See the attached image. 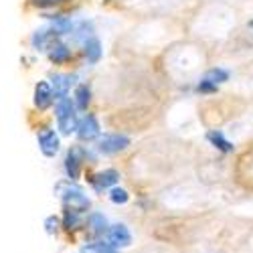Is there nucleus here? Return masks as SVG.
<instances>
[{"instance_id": "nucleus-27", "label": "nucleus", "mask_w": 253, "mask_h": 253, "mask_svg": "<svg viewBox=\"0 0 253 253\" xmlns=\"http://www.w3.org/2000/svg\"><path fill=\"white\" fill-rule=\"evenodd\" d=\"M103 2H112V0H103Z\"/></svg>"}, {"instance_id": "nucleus-12", "label": "nucleus", "mask_w": 253, "mask_h": 253, "mask_svg": "<svg viewBox=\"0 0 253 253\" xmlns=\"http://www.w3.org/2000/svg\"><path fill=\"white\" fill-rule=\"evenodd\" d=\"M207 140H209V144L213 146V148H217V150L223 152V154H231V152L235 150L233 142L227 140V136H225L221 130H209V132H207Z\"/></svg>"}, {"instance_id": "nucleus-15", "label": "nucleus", "mask_w": 253, "mask_h": 253, "mask_svg": "<svg viewBox=\"0 0 253 253\" xmlns=\"http://www.w3.org/2000/svg\"><path fill=\"white\" fill-rule=\"evenodd\" d=\"M49 59H51V63H55V65H63V63H67L71 59V49L67 45L55 41V43L49 47Z\"/></svg>"}, {"instance_id": "nucleus-19", "label": "nucleus", "mask_w": 253, "mask_h": 253, "mask_svg": "<svg viewBox=\"0 0 253 253\" xmlns=\"http://www.w3.org/2000/svg\"><path fill=\"white\" fill-rule=\"evenodd\" d=\"M83 225L81 221V213H77V211H71V209H65V215H63V223L61 227H65L67 231H75Z\"/></svg>"}, {"instance_id": "nucleus-1", "label": "nucleus", "mask_w": 253, "mask_h": 253, "mask_svg": "<svg viewBox=\"0 0 253 253\" xmlns=\"http://www.w3.org/2000/svg\"><path fill=\"white\" fill-rule=\"evenodd\" d=\"M55 118H57V128L61 130L63 136H71L77 130V108L69 97H61L55 103Z\"/></svg>"}, {"instance_id": "nucleus-26", "label": "nucleus", "mask_w": 253, "mask_h": 253, "mask_svg": "<svg viewBox=\"0 0 253 253\" xmlns=\"http://www.w3.org/2000/svg\"><path fill=\"white\" fill-rule=\"evenodd\" d=\"M247 25H249V29H253V20H249V23H247Z\"/></svg>"}, {"instance_id": "nucleus-8", "label": "nucleus", "mask_w": 253, "mask_h": 253, "mask_svg": "<svg viewBox=\"0 0 253 253\" xmlns=\"http://www.w3.org/2000/svg\"><path fill=\"white\" fill-rule=\"evenodd\" d=\"M89 182H91V186L95 188L97 193H101L103 188L116 186V184L120 182V172L116 170V168H105V170H101L99 174H95Z\"/></svg>"}, {"instance_id": "nucleus-9", "label": "nucleus", "mask_w": 253, "mask_h": 253, "mask_svg": "<svg viewBox=\"0 0 253 253\" xmlns=\"http://www.w3.org/2000/svg\"><path fill=\"white\" fill-rule=\"evenodd\" d=\"M75 83V75H63V73H55L51 77V89H53V97L61 99V97H67L71 85Z\"/></svg>"}, {"instance_id": "nucleus-3", "label": "nucleus", "mask_w": 253, "mask_h": 253, "mask_svg": "<svg viewBox=\"0 0 253 253\" xmlns=\"http://www.w3.org/2000/svg\"><path fill=\"white\" fill-rule=\"evenodd\" d=\"M130 144H132V140L126 134H103L97 142V152L103 156H112V154L124 152Z\"/></svg>"}, {"instance_id": "nucleus-25", "label": "nucleus", "mask_w": 253, "mask_h": 253, "mask_svg": "<svg viewBox=\"0 0 253 253\" xmlns=\"http://www.w3.org/2000/svg\"><path fill=\"white\" fill-rule=\"evenodd\" d=\"M31 2L39 8H47V6H55V4H61V2H67V0H31Z\"/></svg>"}, {"instance_id": "nucleus-21", "label": "nucleus", "mask_w": 253, "mask_h": 253, "mask_svg": "<svg viewBox=\"0 0 253 253\" xmlns=\"http://www.w3.org/2000/svg\"><path fill=\"white\" fill-rule=\"evenodd\" d=\"M229 77H231V73L227 69H223V67H213V69H209L205 73V79H209L211 83H215V85H221V83L229 81Z\"/></svg>"}, {"instance_id": "nucleus-4", "label": "nucleus", "mask_w": 253, "mask_h": 253, "mask_svg": "<svg viewBox=\"0 0 253 253\" xmlns=\"http://www.w3.org/2000/svg\"><path fill=\"white\" fill-rule=\"evenodd\" d=\"M105 241L110 245H114L116 249H126V247L132 245L134 237H132V231L124 223H114L108 227V231H105Z\"/></svg>"}, {"instance_id": "nucleus-5", "label": "nucleus", "mask_w": 253, "mask_h": 253, "mask_svg": "<svg viewBox=\"0 0 253 253\" xmlns=\"http://www.w3.org/2000/svg\"><path fill=\"white\" fill-rule=\"evenodd\" d=\"M37 142H39V150L43 152V156H47V158H55L57 152L61 150V140H59L57 132L51 130V128L39 130Z\"/></svg>"}, {"instance_id": "nucleus-11", "label": "nucleus", "mask_w": 253, "mask_h": 253, "mask_svg": "<svg viewBox=\"0 0 253 253\" xmlns=\"http://www.w3.org/2000/svg\"><path fill=\"white\" fill-rule=\"evenodd\" d=\"M55 37H57V33H55L53 29H47V27L35 31L33 37H31L33 49H35V51H47V49L55 43Z\"/></svg>"}, {"instance_id": "nucleus-24", "label": "nucleus", "mask_w": 253, "mask_h": 253, "mask_svg": "<svg viewBox=\"0 0 253 253\" xmlns=\"http://www.w3.org/2000/svg\"><path fill=\"white\" fill-rule=\"evenodd\" d=\"M59 227H61V219H59V217L49 215V217L45 219V231H47L49 235H55L57 231H59Z\"/></svg>"}, {"instance_id": "nucleus-13", "label": "nucleus", "mask_w": 253, "mask_h": 253, "mask_svg": "<svg viewBox=\"0 0 253 253\" xmlns=\"http://www.w3.org/2000/svg\"><path fill=\"white\" fill-rule=\"evenodd\" d=\"M83 53H85V59L87 63H91V65H97V63L101 61L103 57V49H101V41L93 35L89 37L85 43H83Z\"/></svg>"}, {"instance_id": "nucleus-6", "label": "nucleus", "mask_w": 253, "mask_h": 253, "mask_svg": "<svg viewBox=\"0 0 253 253\" xmlns=\"http://www.w3.org/2000/svg\"><path fill=\"white\" fill-rule=\"evenodd\" d=\"M87 152L79 148V146H71L67 156H65V164H63V168H65V174L69 180H77L79 174H81V166H83V160H85Z\"/></svg>"}, {"instance_id": "nucleus-14", "label": "nucleus", "mask_w": 253, "mask_h": 253, "mask_svg": "<svg viewBox=\"0 0 253 253\" xmlns=\"http://www.w3.org/2000/svg\"><path fill=\"white\" fill-rule=\"evenodd\" d=\"M108 219H105L103 213H89L87 215V229L89 233L99 237V235H105V231H108Z\"/></svg>"}, {"instance_id": "nucleus-17", "label": "nucleus", "mask_w": 253, "mask_h": 253, "mask_svg": "<svg viewBox=\"0 0 253 253\" xmlns=\"http://www.w3.org/2000/svg\"><path fill=\"white\" fill-rule=\"evenodd\" d=\"M71 33H73L77 43H85L89 37H93V23H91V20H87V18H83V20H79L77 25H73Z\"/></svg>"}, {"instance_id": "nucleus-23", "label": "nucleus", "mask_w": 253, "mask_h": 253, "mask_svg": "<svg viewBox=\"0 0 253 253\" xmlns=\"http://www.w3.org/2000/svg\"><path fill=\"white\" fill-rule=\"evenodd\" d=\"M197 91L199 93H205V95H211V93H217L219 91V85H215V83H211L209 79H201L199 83H197Z\"/></svg>"}, {"instance_id": "nucleus-20", "label": "nucleus", "mask_w": 253, "mask_h": 253, "mask_svg": "<svg viewBox=\"0 0 253 253\" xmlns=\"http://www.w3.org/2000/svg\"><path fill=\"white\" fill-rule=\"evenodd\" d=\"M83 253H120V249H116L108 241H91L83 245Z\"/></svg>"}, {"instance_id": "nucleus-22", "label": "nucleus", "mask_w": 253, "mask_h": 253, "mask_svg": "<svg viewBox=\"0 0 253 253\" xmlns=\"http://www.w3.org/2000/svg\"><path fill=\"white\" fill-rule=\"evenodd\" d=\"M110 201L114 203V205H128L130 203V193L126 191V188H122V186H112V191H110Z\"/></svg>"}, {"instance_id": "nucleus-2", "label": "nucleus", "mask_w": 253, "mask_h": 253, "mask_svg": "<svg viewBox=\"0 0 253 253\" xmlns=\"http://www.w3.org/2000/svg\"><path fill=\"white\" fill-rule=\"evenodd\" d=\"M63 205H65V209H71V211H77V213H87L89 207H91V201L89 197L81 191L79 186H73V184H67L63 191L59 193Z\"/></svg>"}, {"instance_id": "nucleus-18", "label": "nucleus", "mask_w": 253, "mask_h": 253, "mask_svg": "<svg viewBox=\"0 0 253 253\" xmlns=\"http://www.w3.org/2000/svg\"><path fill=\"white\" fill-rule=\"evenodd\" d=\"M73 20L69 16H53V25L51 29L57 33V35H71L73 31Z\"/></svg>"}, {"instance_id": "nucleus-10", "label": "nucleus", "mask_w": 253, "mask_h": 253, "mask_svg": "<svg viewBox=\"0 0 253 253\" xmlns=\"http://www.w3.org/2000/svg\"><path fill=\"white\" fill-rule=\"evenodd\" d=\"M53 89H51V83L47 81H39L37 85H35V105L41 110V112H45L49 105L53 103Z\"/></svg>"}, {"instance_id": "nucleus-16", "label": "nucleus", "mask_w": 253, "mask_h": 253, "mask_svg": "<svg viewBox=\"0 0 253 253\" xmlns=\"http://www.w3.org/2000/svg\"><path fill=\"white\" fill-rule=\"evenodd\" d=\"M89 103H91V89L87 83H81V85L75 87V108L81 112H87Z\"/></svg>"}, {"instance_id": "nucleus-7", "label": "nucleus", "mask_w": 253, "mask_h": 253, "mask_svg": "<svg viewBox=\"0 0 253 253\" xmlns=\"http://www.w3.org/2000/svg\"><path fill=\"white\" fill-rule=\"evenodd\" d=\"M75 134H77V136H79V140H83V142H91V140L99 138L101 128H99V122H97V118H95L93 114H87V116L83 118V120H79Z\"/></svg>"}]
</instances>
